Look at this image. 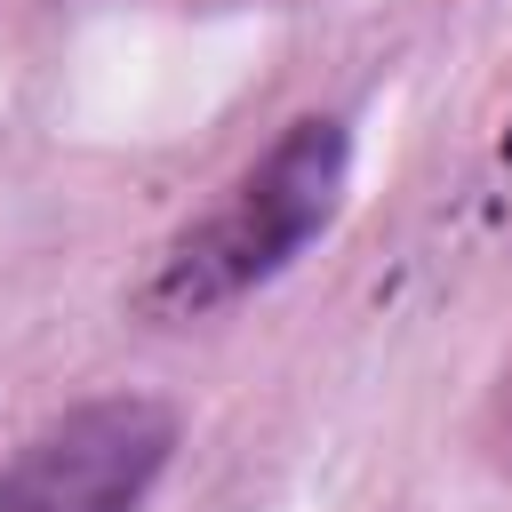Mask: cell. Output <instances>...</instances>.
<instances>
[{
    "label": "cell",
    "mask_w": 512,
    "mask_h": 512,
    "mask_svg": "<svg viewBox=\"0 0 512 512\" xmlns=\"http://www.w3.org/2000/svg\"><path fill=\"white\" fill-rule=\"evenodd\" d=\"M352 120L344 112H296L272 128L264 152L232 168V184L160 248L136 304L152 320H216L304 264L312 240L336 232L352 200Z\"/></svg>",
    "instance_id": "6da1fadb"
},
{
    "label": "cell",
    "mask_w": 512,
    "mask_h": 512,
    "mask_svg": "<svg viewBox=\"0 0 512 512\" xmlns=\"http://www.w3.org/2000/svg\"><path fill=\"white\" fill-rule=\"evenodd\" d=\"M184 448V416L152 392H88L0 456V512H144Z\"/></svg>",
    "instance_id": "7a4b0ae2"
}]
</instances>
